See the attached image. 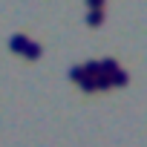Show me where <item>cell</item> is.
Here are the masks:
<instances>
[{
    "label": "cell",
    "mask_w": 147,
    "mask_h": 147,
    "mask_svg": "<svg viewBox=\"0 0 147 147\" xmlns=\"http://www.w3.org/2000/svg\"><path fill=\"white\" fill-rule=\"evenodd\" d=\"M115 69H121L115 58H104V61H98V75H107V78H110Z\"/></svg>",
    "instance_id": "obj_1"
},
{
    "label": "cell",
    "mask_w": 147,
    "mask_h": 147,
    "mask_svg": "<svg viewBox=\"0 0 147 147\" xmlns=\"http://www.w3.org/2000/svg\"><path fill=\"white\" fill-rule=\"evenodd\" d=\"M69 78H72V81H81V78H84V69H81V66H72V69H69Z\"/></svg>",
    "instance_id": "obj_8"
},
{
    "label": "cell",
    "mask_w": 147,
    "mask_h": 147,
    "mask_svg": "<svg viewBox=\"0 0 147 147\" xmlns=\"http://www.w3.org/2000/svg\"><path fill=\"white\" fill-rule=\"evenodd\" d=\"M101 20H104V12H90L87 15V23L90 26H101Z\"/></svg>",
    "instance_id": "obj_6"
},
{
    "label": "cell",
    "mask_w": 147,
    "mask_h": 147,
    "mask_svg": "<svg viewBox=\"0 0 147 147\" xmlns=\"http://www.w3.org/2000/svg\"><path fill=\"white\" fill-rule=\"evenodd\" d=\"M113 84H110V78L107 75H95V90H110Z\"/></svg>",
    "instance_id": "obj_7"
},
{
    "label": "cell",
    "mask_w": 147,
    "mask_h": 147,
    "mask_svg": "<svg viewBox=\"0 0 147 147\" xmlns=\"http://www.w3.org/2000/svg\"><path fill=\"white\" fill-rule=\"evenodd\" d=\"M26 43H29V38H26V35H20V32H15V35L9 38V49H12V52H20V55H23Z\"/></svg>",
    "instance_id": "obj_2"
},
{
    "label": "cell",
    "mask_w": 147,
    "mask_h": 147,
    "mask_svg": "<svg viewBox=\"0 0 147 147\" xmlns=\"http://www.w3.org/2000/svg\"><path fill=\"white\" fill-rule=\"evenodd\" d=\"M23 55H26L29 61H38V58L43 55V46H40V43H35V40H29V43H26V49H23Z\"/></svg>",
    "instance_id": "obj_3"
},
{
    "label": "cell",
    "mask_w": 147,
    "mask_h": 147,
    "mask_svg": "<svg viewBox=\"0 0 147 147\" xmlns=\"http://www.w3.org/2000/svg\"><path fill=\"white\" fill-rule=\"evenodd\" d=\"M78 87H81L84 92H95V78H90V75H84V78L78 81Z\"/></svg>",
    "instance_id": "obj_5"
},
{
    "label": "cell",
    "mask_w": 147,
    "mask_h": 147,
    "mask_svg": "<svg viewBox=\"0 0 147 147\" xmlns=\"http://www.w3.org/2000/svg\"><path fill=\"white\" fill-rule=\"evenodd\" d=\"M87 6H90L92 12H101V9H104V0H90V3H87Z\"/></svg>",
    "instance_id": "obj_9"
},
{
    "label": "cell",
    "mask_w": 147,
    "mask_h": 147,
    "mask_svg": "<svg viewBox=\"0 0 147 147\" xmlns=\"http://www.w3.org/2000/svg\"><path fill=\"white\" fill-rule=\"evenodd\" d=\"M127 81H130V75H127L124 69H115L113 75H110V84H113V87H124Z\"/></svg>",
    "instance_id": "obj_4"
}]
</instances>
